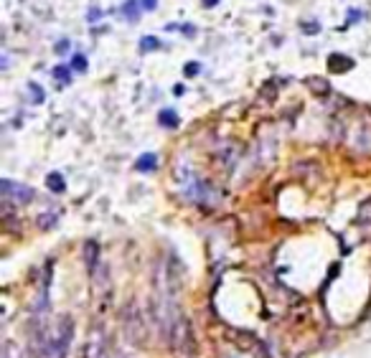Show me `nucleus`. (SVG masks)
Segmentation results:
<instances>
[{"mask_svg":"<svg viewBox=\"0 0 371 358\" xmlns=\"http://www.w3.org/2000/svg\"><path fill=\"white\" fill-rule=\"evenodd\" d=\"M5 183H8V186H10V188L15 191V193H8L5 198H15V201H23V204L33 198V193H31V188H26V186H15V183H10V181H5Z\"/></svg>","mask_w":371,"mask_h":358,"instance_id":"1","label":"nucleus"},{"mask_svg":"<svg viewBox=\"0 0 371 358\" xmlns=\"http://www.w3.org/2000/svg\"><path fill=\"white\" fill-rule=\"evenodd\" d=\"M72 66H74L76 72H84V69H86V56L76 54V56H74V61H72Z\"/></svg>","mask_w":371,"mask_h":358,"instance_id":"7","label":"nucleus"},{"mask_svg":"<svg viewBox=\"0 0 371 358\" xmlns=\"http://www.w3.org/2000/svg\"><path fill=\"white\" fill-rule=\"evenodd\" d=\"M186 74H188V76H196V74H199V64H188V66H186Z\"/></svg>","mask_w":371,"mask_h":358,"instance_id":"10","label":"nucleus"},{"mask_svg":"<svg viewBox=\"0 0 371 358\" xmlns=\"http://www.w3.org/2000/svg\"><path fill=\"white\" fill-rule=\"evenodd\" d=\"M155 163H158V160H155V155H143V158H140V160H138V168H140V170H143V173H150V170H155Z\"/></svg>","mask_w":371,"mask_h":358,"instance_id":"3","label":"nucleus"},{"mask_svg":"<svg viewBox=\"0 0 371 358\" xmlns=\"http://www.w3.org/2000/svg\"><path fill=\"white\" fill-rule=\"evenodd\" d=\"M158 46H160V41H158V38H152V36H145V38L140 41V49H143V51H150V49H158Z\"/></svg>","mask_w":371,"mask_h":358,"instance_id":"6","label":"nucleus"},{"mask_svg":"<svg viewBox=\"0 0 371 358\" xmlns=\"http://www.w3.org/2000/svg\"><path fill=\"white\" fill-rule=\"evenodd\" d=\"M69 69H67V66H59V69H54V76H56V79H59V81H64V84H69Z\"/></svg>","mask_w":371,"mask_h":358,"instance_id":"8","label":"nucleus"},{"mask_svg":"<svg viewBox=\"0 0 371 358\" xmlns=\"http://www.w3.org/2000/svg\"><path fill=\"white\" fill-rule=\"evenodd\" d=\"M155 3H158V0H140V8H143V10H155Z\"/></svg>","mask_w":371,"mask_h":358,"instance_id":"9","label":"nucleus"},{"mask_svg":"<svg viewBox=\"0 0 371 358\" xmlns=\"http://www.w3.org/2000/svg\"><path fill=\"white\" fill-rule=\"evenodd\" d=\"M28 89L33 92V94H31V99H33V104H41V102H43V97H46V94H43V89H41L38 84H28Z\"/></svg>","mask_w":371,"mask_h":358,"instance_id":"5","label":"nucleus"},{"mask_svg":"<svg viewBox=\"0 0 371 358\" xmlns=\"http://www.w3.org/2000/svg\"><path fill=\"white\" fill-rule=\"evenodd\" d=\"M97 18H99V10H97V8H94V10H92V13H89V20H97Z\"/></svg>","mask_w":371,"mask_h":358,"instance_id":"11","label":"nucleus"},{"mask_svg":"<svg viewBox=\"0 0 371 358\" xmlns=\"http://www.w3.org/2000/svg\"><path fill=\"white\" fill-rule=\"evenodd\" d=\"M160 125H165V127H176V125H178V117L173 115V109L160 112Z\"/></svg>","mask_w":371,"mask_h":358,"instance_id":"4","label":"nucleus"},{"mask_svg":"<svg viewBox=\"0 0 371 358\" xmlns=\"http://www.w3.org/2000/svg\"><path fill=\"white\" fill-rule=\"evenodd\" d=\"M46 186H49L54 193H64V188H67V183H64L61 173H51V175L46 178Z\"/></svg>","mask_w":371,"mask_h":358,"instance_id":"2","label":"nucleus"}]
</instances>
